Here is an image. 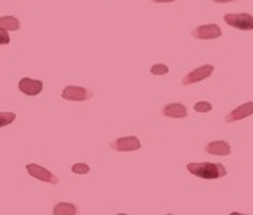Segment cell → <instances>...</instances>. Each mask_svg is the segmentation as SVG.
<instances>
[{
	"mask_svg": "<svg viewBox=\"0 0 253 215\" xmlns=\"http://www.w3.org/2000/svg\"><path fill=\"white\" fill-rule=\"evenodd\" d=\"M187 171L193 174L196 177H201L206 180H215L226 176V168L221 163H211V162H203V163H188Z\"/></svg>",
	"mask_w": 253,
	"mask_h": 215,
	"instance_id": "cell-1",
	"label": "cell"
},
{
	"mask_svg": "<svg viewBox=\"0 0 253 215\" xmlns=\"http://www.w3.org/2000/svg\"><path fill=\"white\" fill-rule=\"evenodd\" d=\"M223 21L234 29L253 30V16L249 13H229L223 16Z\"/></svg>",
	"mask_w": 253,
	"mask_h": 215,
	"instance_id": "cell-2",
	"label": "cell"
},
{
	"mask_svg": "<svg viewBox=\"0 0 253 215\" xmlns=\"http://www.w3.org/2000/svg\"><path fill=\"white\" fill-rule=\"evenodd\" d=\"M27 172L30 174L34 179H38L42 182H46V184H52V185H57L59 184V179L55 174H52L51 171H47L43 166H40L37 163H29L27 166Z\"/></svg>",
	"mask_w": 253,
	"mask_h": 215,
	"instance_id": "cell-3",
	"label": "cell"
},
{
	"mask_svg": "<svg viewBox=\"0 0 253 215\" xmlns=\"http://www.w3.org/2000/svg\"><path fill=\"white\" fill-rule=\"evenodd\" d=\"M212 73H213L212 65H201V67L195 68L193 71H190V73H187L184 78H182V84L190 86V84L200 83V81H203V79H208Z\"/></svg>",
	"mask_w": 253,
	"mask_h": 215,
	"instance_id": "cell-4",
	"label": "cell"
},
{
	"mask_svg": "<svg viewBox=\"0 0 253 215\" xmlns=\"http://www.w3.org/2000/svg\"><path fill=\"white\" fill-rule=\"evenodd\" d=\"M111 147L117 152H133L141 149V141L136 136H124L111 142Z\"/></svg>",
	"mask_w": 253,
	"mask_h": 215,
	"instance_id": "cell-5",
	"label": "cell"
},
{
	"mask_svg": "<svg viewBox=\"0 0 253 215\" xmlns=\"http://www.w3.org/2000/svg\"><path fill=\"white\" fill-rule=\"evenodd\" d=\"M62 97L65 98V100H70V101H85V100L92 98V92L84 89V87L68 86V87L63 89Z\"/></svg>",
	"mask_w": 253,
	"mask_h": 215,
	"instance_id": "cell-6",
	"label": "cell"
},
{
	"mask_svg": "<svg viewBox=\"0 0 253 215\" xmlns=\"http://www.w3.org/2000/svg\"><path fill=\"white\" fill-rule=\"evenodd\" d=\"M192 35L198 40H213L221 37V29L217 26V24H206V26H200L196 27Z\"/></svg>",
	"mask_w": 253,
	"mask_h": 215,
	"instance_id": "cell-7",
	"label": "cell"
},
{
	"mask_svg": "<svg viewBox=\"0 0 253 215\" xmlns=\"http://www.w3.org/2000/svg\"><path fill=\"white\" fill-rule=\"evenodd\" d=\"M252 114H253V101H247V103H244V105L237 106L236 109H233L231 113L225 117V122L231 124L236 121H242V119L249 117Z\"/></svg>",
	"mask_w": 253,
	"mask_h": 215,
	"instance_id": "cell-8",
	"label": "cell"
},
{
	"mask_svg": "<svg viewBox=\"0 0 253 215\" xmlns=\"http://www.w3.org/2000/svg\"><path fill=\"white\" fill-rule=\"evenodd\" d=\"M19 90L22 93L29 95V97H35L40 92L43 90V83L37 81V79H30V78H22L19 81Z\"/></svg>",
	"mask_w": 253,
	"mask_h": 215,
	"instance_id": "cell-9",
	"label": "cell"
},
{
	"mask_svg": "<svg viewBox=\"0 0 253 215\" xmlns=\"http://www.w3.org/2000/svg\"><path fill=\"white\" fill-rule=\"evenodd\" d=\"M162 114L171 119H184L187 117V108L182 103H169L162 109Z\"/></svg>",
	"mask_w": 253,
	"mask_h": 215,
	"instance_id": "cell-10",
	"label": "cell"
},
{
	"mask_svg": "<svg viewBox=\"0 0 253 215\" xmlns=\"http://www.w3.org/2000/svg\"><path fill=\"white\" fill-rule=\"evenodd\" d=\"M204 150L209 155H229L231 154V146L226 141H211Z\"/></svg>",
	"mask_w": 253,
	"mask_h": 215,
	"instance_id": "cell-11",
	"label": "cell"
},
{
	"mask_svg": "<svg viewBox=\"0 0 253 215\" xmlns=\"http://www.w3.org/2000/svg\"><path fill=\"white\" fill-rule=\"evenodd\" d=\"M54 215H78L79 209L76 204H71V203H57L54 206Z\"/></svg>",
	"mask_w": 253,
	"mask_h": 215,
	"instance_id": "cell-12",
	"label": "cell"
},
{
	"mask_svg": "<svg viewBox=\"0 0 253 215\" xmlns=\"http://www.w3.org/2000/svg\"><path fill=\"white\" fill-rule=\"evenodd\" d=\"M19 19L14 16H2L0 18V29L8 32V30H18L19 29Z\"/></svg>",
	"mask_w": 253,
	"mask_h": 215,
	"instance_id": "cell-13",
	"label": "cell"
},
{
	"mask_svg": "<svg viewBox=\"0 0 253 215\" xmlns=\"http://www.w3.org/2000/svg\"><path fill=\"white\" fill-rule=\"evenodd\" d=\"M14 121H16V114L14 113H0V129L13 124Z\"/></svg>",
	"mask_w": 253,
	"mask_h": 215,
	"instance_id": "cell-14",
	"label": "cell"
},
{
	"mask_svg": "<svg viewBox=\"0 0 253 215\" xmlns=\"http://www.w3.org/2000/svg\"><path fill=\"white\" fill-rule=\"evenodd\" d=\"M169 71L168 65H165V63H155V65H152V68H150V73L152 75H166Z\"/></svg>",
	"mask_w": 253,
	"mask_h": 215,
	"instance_id": "cell-15",
	"label": "cell"
},
{
	"mask_svg": "<svg viewBox=\"0 0 253 215\" xmlns=\"http://www.w3.org/2000/svg\"><path fill=\"white\" fill-rule=\"evenodd\" d=\"M71 171L75 174H87L90 171V168H89V165H85V163H75L71 166Z\"/></svg>",
	"mask_w": 253,
	"mask_h": 215,
	"instance_id": "cell-16",
	"label": "cell"
},
{
	"mask_svg": "<svg viewBox=\"0 0 253 215\" xmlns=\"http://www.w3.org/2000/svg\"><path fill=\"white\" fill-rule=\"evenodd\" d=\"M212 109V105L208 101H198L195 105V111L196 113H209V111Z\"/></svg>",
	"mask_w": 253,
	"mask_h": 215,
	"instance_id": "cell-17",
	"label": "cell"
},
{
	"mask_svg": "<svg viewBox=\"0 0 253 215\" xmlns=\"http://www.w3.org/2000/svg\"><path fill=\"white\" fill-rule=\"evenodd\" d=\"M10 43V35H8V32L0 29V44H8Z\"/></svg>",
	"mask_w": 253,
	"mask_h": 215,
	"instance_id": "cell-18",
	"label": "cell"
},
{
	"mask_svg": "<svg viewBox=\"0 0 253 215\" xmlns=\"http://www.w3.org/2000/svg\"><path fill=\"white\" fill-rule=\"evenodd\" d=\"M155 3H169V2H176V0H152Z\"/></svg>",
	"mask_w": 253,
	"mask_h": 215,
	"instance_id": "cell-19",
	"label": "cell"
},
{
	"mask_svg": "<svg viewBox=\"0 0 253 215\" xmlns=\"http://www.w3.org/2000/svg\"><path fill=\"white\" fill-rule=\"evenodd\" d=\"M217 3H228V2H234V0H213Z\"/></svg>",
	"mask_w": 253,
	"mask_h": 215,
	"instance_id": "cell-20",
	"label": "cell"
},
{
	"mask_svg": "<svg viewBox=\"0 0 253 215\" xmlns=\"http://www.w3.org/2000/svg\"><path fill=\"white\" fill-rule=\"evenodd\" d=\"M229 215H247V214H241V212H231Z\"/></svg>",
	"mask_w": 253,
	"mask_h": 215,
	"instance_id": "cell-21",
	"label": "cell"
},
{
	"mask_svg": "<svg viewBox=\"0 0 253 215\" xmlns=\"http://www.w3.org/2000/svg\"><path fill=\"white\" fill-rule=\"evenodd\" d=\"M117 215H128V214H117Z\"/></svg>",
	"mask_w": 253,
	"mask_h": 215,
	"instance_id": "cell-22",
	"label": "cell"
},
{
	"mask_svg": "<svg viewBox=\"0 0 253 215\" xmlns=\"http://www.w3.org/2000/svg\"><path fill=\"white\" fill-rule=\"evenodd\" d=\"M166 215H174V214H166Z\"/></svg>",
	"mask_w": 253,
	"mask_h": 215,
	"instance_id": "cell-23",
	"label": "cell"
}]
</instances>
